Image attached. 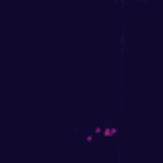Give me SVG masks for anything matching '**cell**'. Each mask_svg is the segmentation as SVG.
<instances>
[{"label": "cell", "instance_id": "6da1fadb", "mask_svg": "<svg viewBox=\"0 0 163 163\" xmlns=\"http://www.w3.org/2000/svg\"><path fill=\"white\" fill-rule=\"evenodd\" d=\"M115 134V129H106L104 130V136H113Z\"/></svg>", "mask_w": 163, "mask_h": 163}]
</instances>
